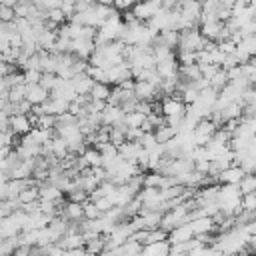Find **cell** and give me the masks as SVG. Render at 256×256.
Here are the masks:
<instances>
[{
	"label": "cell",
	"instance_id": "1",
	"mask_svg": "<svg viewBox=\"0 0 256 256\" xmlns=\"http://www.w3.org/2000/svg\"><path fill=\"white\" fill-rule=\"evenodd\" d=\"M134 94H136L138 100H158L160 102L164 98V94L160 92V86H156V84H152L148 80H136Z\"/></svg>",
	"mask_w": 256,
	"mask_h": 256
},
{
	"label": "cell",
	"instance_id": "2",
	"mask_svg": "<svg viewBox=\"0 0 256 256\" xmlns=\"http://www.w3.org/2000/svg\"><path fill=\"white\" fill-rule=\"evenodd\" d=\"M130 78H134V74H132V64H130L128 60L118 62V64H112V66L108 68V82H110L112 86L122 84L124 80H130Z\"/></svg>",
	"mask_w": 256,
	"mask_h": 256
},
{
	"label": "cell",
	"instance_id": "3",
	"mask_svg": "<svg viewBox=\"0 0 256 256\" xmlns=\"http://www.w3.org/2000/svg\"><path fill=\"white\" fill-rule=\"evenodd\" d=\"M160 8H162V4H158V2H154V0H138L130 10L134 12V16H136L138 20L148 22Z\"/></svg>",
	"mask_w": 256,
	"mask_h": 256
},
{
	"label": "cell",
	"instance_id": "4",
	"mask_svg": "<svg viewBox=\"0 0 256 256\" xmlns=\"http://www.w3.org/2000/svg\"><path fill=\"white\" fill-rule=\"evenodd\" d=\"M124 116H126V112L122 106L108 102V106L102 110V124H108V126L120 124V122H124Z\"/></svg>",
	"mask_w": 256,
	"mask_h": 256
},
{
	"label": "cell",
	"instance_id": "5",
	"mask_svg": "<svg viewBox=\"0 0 256 256\" xmlns=\"http://www.w3.org/2000/svg\"><path fill=\"white\" fill-rule=\"evenodd\" d=\"M244 176H246V170L240 164H232L218 174V180H220V184H240V180Z\"/></svg>",
	"mask_w": 256,
	"mask_h": 256
},
{
	"label": "cell",
	"instance_id": "6",
	"mask_svg": "<svg viewBox=\"0 0 256 256\" xmlns=\"http://www.w3.org/2000/svg\"><path fill=\"white\" fill-rule=\"evenodd\" d=\"M60 214H62L64 218H68L70 222H82V220L86 218V216H84V204H82V202H76V200H68V202L62 206Z\"/></svg>",
	"mask_w": 256,
	"mask_h": 256
},
{
	"label": "cell",
	"instance_id": "7",
	"mask_svg": "<svg viewBox=\"0 0 256 256\" xmlns=\"http://www.w3.org/2000/svg\"><path fill=\"white\" fill-rule=\"evenodd\" d=\"M48 98H50V90L44 88L40 82H36V84H28V88H26V100H30L34 106L44 104Z\"/></svg>",
	"mask_w": 256,
	"mask_h": 256
},
{
	"label": "cell",
	"instance_id": "8",
	"mask_svg": "<svg viewBox=\"0 0 256 256\" xmlns=\"http://www.w3.org/2000/svg\"><path fill=\"white\" fill-rule=\"evenodd\" d=\"M190 226L194 230V234H212V232H218L216 228V222L212 216H196L190 220Z\"/></svg>",
	"mask_w": 256,
	"mask_h": 256
},
{
	"label": "cell",
	"instance_id": "9",
	"mask_svg": "<svg viewBox=\"0 0 256 256\" xmlns=\"http://www.w3.org/2000/svg\"><path fill=\"white\" fill-rule=\"evenodd\" d=\"M156 70H158V74H160L162 78H174V76H178V72H180L178 56L174 54V56H170V58L158 62V64H156Z\"/></svg>",
	"mask_w": 256,
	"mask_h": 256
},
{
	"label": "cell",
	"instance_id": "10",
	"mask_svg": "<svg viewBox=\"0 0 256 256\" xmlns=\"http://www.w3.org/2000/svg\"><path fill=\"white\" fill-rule=\"evenodd\" d=\"M170 252H172V242L168 238L158 242H146L142 248V254H148V256H168Z\"/></svg>",
	"mask_w": 256,
	"mask_h": 256
},
{
	"label": "cell",
	"instance_id": "11",
	"mask_svg": "<svg viewBox=\"0 0 256 256\" xmlns=\"http://www.w3.org/2000/svg\"><path fill=\"white\" fill-rule=\"evenodd\" d=\"M178 10L182 12L184 18L200 20V16H202V2L200 0H180Z\"/></svg>",
	"mask_w": 256,
	"mask_h": 256
},
{
	"label": "cell",
	"instance_id": "12",
	"mask_svg": "<svg viewBox=\"0 0 256 256\" xmlns=\"http://www.w3.org/2000/svg\"><path fill=\"white\" fill-rule=\"evenodd\" d=\"M194 236H196V234H194L190 222H182V224H178L176 228L170 230L168 240H170L172 244H176V242H186V240H190V238H194Z\"/></svg>",
	"mask_w": 256,
	"mask_h": 256
},
{
	"label": "cell",
	"instance_id": "13",
	"mask_svg": "<svg viewBox=\"0 0 256 256\" xmlns=\"http://www.w3.org/2000/svg\"><path fill=\"white\" fill-rule=\"evenodd\" d=\"M94 82H96V80H94L88 72H76V74L72 76V84H74V88H76L78 94H90Z\"/></svg>",
	"mask_w": 256,
	"mask_h": 256
},
{
	"label": "cell",
	"instance_id": "14",
	"mask_svg": "<svg viewBox=\"0 0 256 256\" xmlns=\"http://www.w3.org/2000/svg\"><path fill=\"white\" fill-rule=\"evenodd\" d=\"M142 150H144V146L140 144V140H126L124 144L118 146L120 156L126 158V160H134V162H136V158H138V154H140Z\"/></svg>",
	"mask_w": 256,
	"mask_h": 256
},
{
	"label": "cell",
	"instance_id": "15",
	"mask_svg": "<svg viewBox=\"0 0 256 256\" xmlns=\"http://www.w3.org/2000/svg\"><path fill=\"white\" fill-rule=\"evenodd\" d=\"M18 234H22V226L12 216H4L0 220V238H12Z\"/></svg>",
	"mask_w": 256,
	"mask_h": 256
},
{
	"label": "cell",
	"instance_id": "16",
	"mask_svg": "<svg viewBox=\"0 0 256 256\" xmlns=\"http://www.w3.org/2000/svg\"><path fill=\"white\" fill-rule=\"evenodd\" d=\"M10 124H12V130H14L18 136L28 134V132L32 130V126H34L28 114H14L12 120H10Z\"/></svg>",
	"mask_w": 256,
	"mask_h": 256
},
{
	"label": "cell",
	"instance_id": "17",
	"mask_svg": "<svg viewBox=\"0 0 256 256\" xmlns=\"http://www.w3.org/2000/svg\"><path fill=\"white\" fill-rule=\"evenodd\" d=\"M158 44H164V46H170V48H178V42H180V32L174 30V28H168V30H162L156 38ZM154 42V44H156Z\"/></svg>",
	"mask_w": 256,
	"mask_h": 256
},
{
	"label": "cell",
	"instance_id": "18",
	"mask_svg": "<svg viewBox=\"0 0 256 256\" xmlns=\"http://www.w3.org/2000/svg\"><path fill=\"white\" fill-rule=\"evenodd\" d=\"M50 148H52V154L56 156V158H66L68 154H70V148H68V142L60 136V134H56L52 140H50Z\"/></svg>",
	"mask_w": 256,
	"mask_h": 256
},
{
	"label": "cell",
	"instance_id": "19",
	"mask_svg": "<svg viewBox=\"0 0 256 256\" xmlns=\"http://www.w3.org/2000/svg\"><path fill=\"white\" fill-rule=\"evenodd\" d=\"M154 134H156V140H158V142L166 144L168 140H172V138L178 136V128H174V126H170V124H162V126H158V128L154 130Z\"/></svg>",
	"mask_w": 256,
	"mask_h": 256
},
{
	"label": "cell",
	"instance_id": "20",
	"mask_svg": "<svg viewBox=\"0 0 256 256\" xmlns=\"http://www.w3.org/2000/svg\"><path fill=\"white\" fill-rule=\"evenodd\" d=\"M86 254H104V246H106V240H104V234H98L90 240H86Z\"/></svg>",
	"mask_w": 256,
	"mask_h": 256
},
{
	"label": "cell",
	"instance_id": "21",
	"mask_svg": "<svg viewBox=\"0 0 256 256\" xmlns=\"http://www.w3.org/2000/svg\"><path fill=\"white\" fill-rule=\"evenodd\" d=\"M82 156L86 158L88 166H92V168H94V166H102V162H104V156H102V152H100L96 146H88Z\"/></svg>",
	"mask_w": 256,
	"mask_h": 256
},
{
	"label": "cell",
	"instance_id": "22",
	"mask_svg": "<svg viewBox=\"0 0 256 256\" xmlns=\"http://www.w3.org/2000/svg\"><path fill=\"white\" fill-rule=\"evenodd\" d=\"M112 94V88L108 82H94L92 90H90V96L92 98H100V100H108Z\"/></svg>",
	"mask_w": 256,
	"mask_h": 256
},
{
	"label": "cell",
	"instance_id": "23",
	"mask_svg": "<svg viewBox=\"0 0 256 256\" xmlns=\"http://www.w3.org/2000/svg\"><path fill=\"white\" fill-rule=\"evenodd\" d=\"M18 200L22 202V206L40 200V186H28V188H24V190L18 194Z\"/></svg>",
	"mask_w": 256,
	"mask_h": 256
},
{
	"label": "cell",
	"instance_id": "24",
	"mask_svg": "<svg viewBox=\"0 0 256 256\" xmlns=\"http://www.w3.org/2000/svg\"><path fill=\"white\" fill-rule=\"evenodd\" d=\"M146 116H148V114H144V112H140V110H132V112H126L124 122H126L128 126H138V128H142V124L146 122Z\"/></svg>",
	"mask_w": 256,
	"mask_h": 256
},
{
	"label": "cell",
	"instance_id": "25",
	"mask_svg": "<svg viewBox=\"0 0 256 256\" xmlns=\"http://www.w3.org/2000/svg\"><path fill=\"white\" fill-rule=\"evenodd\" d=\"M96 82H108V68H102V66H96V64H90L88 70H86ZM110 84V82H108Z\"/></svg>",
	"mask_w": 256,
	"mask_h": 256
},
{
	"label": "cell",
	"instance_id": "26",
	"mask_svg": "<svg viewBox=\"0 0 256 256\" xmlns=\"http://www.w3.org/2000/svg\"><path fill=\"white\" fill-rule=\"evenodd\" d=\"M228 82H230V76H228V70H224V68H220V70L212 76V80H210V84H212L216 90H222Z\"/></svg>",
	"mask_w": 256,
	"mask_h": 256
},
{
	"label": "cell",
	"instance_id": "27",
	"mask_svg": "<svg viewBox=\"0 0 256 256\" xmlns=\"http://www.w3.org/2000/svg\"><path fill=\"white\" fill-rule=\"evenodd\" d=\"M180 64H194L198 62V50H176Z\"/></svg>",
	"mask_w": 256,
	"mask_h": 256
},
{
	"label": "cell",
	"instance_id": "28",
	"mask_svg": "<svg viewBox=\"0 0 256 256\" xmlns=\"http://www.w3.org/2000/svg\"><path fill=\"white\" fill-rule=\"evenodd\" d=\"M48 20H50V22H54V24H58V26H62V24H66V22H68V16H66V14H64V10L58 6V8L48 10Z\"/></svg>",
	"mask_w": 256,
	"mask_h": 256
},
{
	"label": "cell",
	"instance_id": "29",
	"mask_svg": "<svg viewBox=\"0 0 256 256\" xmlns=\"http://www.w3.org/2000/svg\"><path fill=\"white\" fill-rule=\"evenodd\" d=\"M26 88H28L26 82L12 86V88H10V100H12V102H22V100H26Z\"/></svg>",
	"mask_w": 256,
	"mask_h": 256
},
{
	"label": "cell",
	"instance_id": "30",
	"mask_svg": "<svg viewBox=\"0 0 256 256\" xmlns=\"http://www.w3.org/2000/svg\"><path fill=\"white\" fill-rule=\"evenodd\" d=\"M84 216H86L88 220H94V218H100V216H102V210L96 206L94 200H86V202H84Z\"/></svg>",
	"mask_w": 256,
	"mask_h": 256
},
{
	"label": "cell",
	"instance_id": "31",
	"mask_svg": "<svg viewBox=\"0 0 256 256\" xmlns=\"http://www.w3.org/2000/svg\"><path fill=\"white\" fill-rule=\"evenodd\" d=\"M96 148L102 152V156H104V158H110V156L120 154V152H118V146H116L114 142H110V140H108V142H100Z\"/></svg>",
	"mask_w": 256,
	"mask_h": 256
},
{
	"label": "cell",
	"instance_id": "32",
	"mask_svg": "<svg viewBox=\"0 0 256 256\" xmlns=\"http://www.w3.org/2000/svg\"><path fill=\"white\" fill-rule=\"evenodd\" d=\"M56 80H58V74L56 72H42V78H40V84L48 90H52L56 86Z\"/></svg>",
	"mask_w": 256,
	"mask_h": 256
},
{
	"label": "cell",
	"instance_id": "33",
	"mask_svg": "<svg viewBox=\"0 0 256 256\" xmlns=\"http://www.w3.org/2000/svg\"><path fill=\"white\" fill-rule=\"evenodd\" d=\"M0 20H2V22H10V20H16V10H14V6H6V4H0Z\"/></svg>",
	"mask_w": 256,
	"mask_h": 256
},
{
	"label": "cell",
	"instance_id": "34",
	"mask_svg": "<svg viewBox=\"0 0 256 256\" xmlns=\"http://www.w3.org/2000/svg\"><path fill=\"white\" fill-rule=\"evenodd\" d=\"M242 210H256V192L242 194Z\"/></svg>",
	"mask_w": 256,
	"mask_h": 256
},
{
	"label": "cell",
	"instance_id": "35",
	"mask_svg": "<svg viewBox=\"0 0 256 256\" xmlns=\"http://www.w3.org/2000/svg\"><path fill=\"white\" fill-rule=\"evenodd\" d=\"M24 78H26V84H36V82H40V78H42V70H38V68H28V70H24Z\"/></svg>",
	"mask_w": 256,
	"mask_h": 256
},
{
	"label": "cell",
	"instance_id": "36",
	"mask_svg": "<svg viewBox=\"0 0 256 256\" xmlns=\"http://www.w3.org/2000/svg\"><path fill=\"white\" fill-rule=\"evenodd\" d=\"M140 144L146 148V150H150V148H154L156 144H158V140H156V134H154V130L152 132H144L142 134V138H140Z\"/></svg>",
	"mask_w": 256,
	"mask_h": 256
},
{
	"label": "cell",
	"instance_id": "37",
	"mask_svg": "<svg viewBox=\"0 0 256 256\" xmlns=\"http://www.w3.org/2000/svg\"><path fill=\"white\" fill-rule=\"evenodd\" d=\"M200 68H202V76L204 78H208V80H212V76L222 68V66H218V64H210V62H206V64H200Z\"/></svg>",
	"mask_w": 256,
	"mask_h": 256
},
{
	"label": "cell",
	"instance_id": "38",
	"mask_svg": "<svg viewBox=\"0 0 256 256\" xmlns=\"http://www.w3.org/2000/svg\"><path fill=\"white\" fill-rule=\"evenodd\" d=\"M96 206H98V208L102 210V214H104V212H108V210H112V208H114L116 204H114V200H112L110 196H100V198L96 200Z\"/></svg>",
	"mask_w": 256,
	"mask_h": 256
},
{
	"label": "cell",
	"instance_id": "39",
	"mask_svg": "<svg viewBox=\"0 0 256 256\" xmlns=\"http://www.w3.org/2000/svg\"><path fill=\"white\" fill-rule=\"evenodd\" d=\"M98 0H76V12H84L92 6H96Z\"/></svg>",
	"mask_w": 256,
	"mask_h": 256
},
{
	"label": "cell",
	"instance_id": "40",
	"mask_svg": "<svg viewBox=\"0 0 256 256\" xmlns=\"http://www.w3.org/2000/svg\"><path fill=\"white\" fill-rule=\"evenodd\" d=\"M12 150H14L12 146H2V152H0V158H6V156H8L10 152H12Z\"/></svg>",
	"mask_w": 256,
	"mask_h": 256
},
{
	"label": "cell",
	"instance_id": "41",
	"mask_svg": "<svg viewBox=\"0 0 256 256\" xmlns=\"http://www.w3.org/2000/svg\"><path fill=\"white\" fill-rule=\"evenodd\" d=\"M64 2H76V0H64Z\"/></svg>",
	"mask_w": 256,
	"mask_h": 256
}]
</instances>
